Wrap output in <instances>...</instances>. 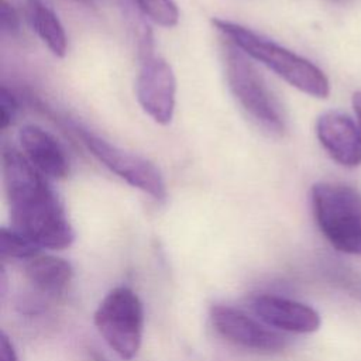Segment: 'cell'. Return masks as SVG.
Here are the masks:
<instances>
[{"mask_svg":"<svg viewBox=\"0 0 361 361\" xmlns=\"http://www.w3.org/2000/svg\"><path fill=\"white\" fill-rule=\"evenodd\" d=\"M78 133L90 154L109 171L157 200H164L166 197L164 176L151 161L128 152L92 131L80 128Z\"/></svg>","mask_w":361,"mask_h":361,"instance_id":"6","label":"cell"},{"mask_svg":"<svg viewBox=\"0 0 361 361\" xmlns=\"http://www.w3.org/2000/svg\"><path fill=\"white\" fill-rule=\"evenodd\" d=\"M251 309L262 323L275 330L307 334L320 327V316L312 306L278 295H257L251 300Z\"/></svg>","mask_w":361,"mask_h":361,"instance_id":"10","label":"cell"},{"mask_svg":"<svg viewBox=\"0 0 361 361\" xmlns=\"http://www.w3.org/2000/svg\"><path fill=\"white\" fill-rule=\"evenodd\" d=\"M316 135L326 152L340 165H361V128L344 111L327 110L316 120Z\"/></svg>","mask_w":361,"mask_h":361,"instance_id":"9","label":"cell"},{"mask_svg":"<svg viewBox=\"0 0 361 361\" xmlns=\"http://www.w3.org/2000/svg\"><path fill=\"white\" fill-rule=\"evenodd\" d=\"M92 361H104V360H103V357H100L99 354L93 353V354H92Z\"/></svg>","mask_w":361,"mask_h":361,"instance_id":"20","label":"cell"},{"mask_svg":"<svg viewBox=\"0 0 361 361\" xmlns=\"http://www.w3.org/2000/svg\"><path fill=\"white\" fill-rule=\"evenodd\" d=\"M25 10L32 30L48 47V49L58 58L65 56L68 49V38L63 25L54 10L42 0H25Z\"/></svg>","mask_w":361,"mask_h":361,"instance_id":"13","label":"cell"},{"mask_svg":"<svg viewBox=\"0 0 361 361\" xmlns=\"http://www.w3.org/2000/svg\"><path fill=\"white\" fill-rule=\"evenodd\" d=\"M17 110H18V103L14 94L6 86H1V92H0V128L1 130H6L14 123Z\"/></svg>","mask_w":361,"mask_h":361,"instance_id":"16","label":"cell"},{"mask_svg":"<svg viewBox=\"0 0 361 361\" xmlns=\"http://www.w3.org/2000/svg\"><path fill=\"white\" fill-rule=\"evenodd\" d=\"M75 1H79V3H83V4H92L93 0H75Z\"/></svg>","mask_w":361,"mask_h":361,"instance_id":"21","label":"cell"},{"mask_svg":"<svg viewBox=\"0 0 361 361\" xmlns=\"http://www.w3.org/2000/svg\"><path fill=\"white\" fill-rule=\"evenodd\" d=\"M0 25L4 32L16 34L20 28V18L11 3L0 0Z\"/></svg>","mask_w":361,"mask_h":361,"instance_id":"17","label":"cell"},{"mask_svg":"<svg viewBox=\"0 0 361 361\" xmlns=\"http://www.w3.org/2000/svg\"><path fill=\"white\" fill-rule=\"evenodd\" d=\"M213 25L247 56L265 65L290 86L312 97L324 99L329 96L327 76L309 59L234 21L213 18Z\"/></svg>","mask_w":361,"mask_h":361,"instance_id":"2","label":"cell"},{"mask_svg":"<svg viewBox=\"0 0 361 361\" xmlns=\"http://www.w3.org/2000/svg\"><path fill=\"white\" fill-rule=\"evenodd\" d=\"M21 152L48 179H62L69 175L71 162L61 141L39 126L27 124L18 130Z\"/></svg>","mask_w":361,"mask_h":361,"instance_id":"11","label":"cell"},{"mask_svg":"<svg viewBox=\"0 0 361 361\" xmlns=\"http://www.w3.org/2000/svg\"><path fill=\"white\" fill-rule=\"evenodd\" d=\"M137 7L154 23L171 28L178 24L179 10L173 0H133Z\"/></svg>","mask_w":361,"mask_h":361,"instance_id":"15","label":"cell"},{"mask_svg":"<svg viewBox=\"0 0 361 361\" xmlns=\"http://www.w3.org/2000/svg\"><path fill=\"white\" fill-rule=\"evenodd\" d=\"M210 320L221 337L245 350L275 353L288 344L286 337L278 330L233 306L214 305L210 309Z\"/></svg>","mask_w":361,"mask_h":361,"instance_id":"8","label":"cell"},{"mask_svg":"<svg viewBox=\"0 0 361 361\" xmlns=\"http://www.w3.org/2000/svg\"><path fill=\"white\" fill-rule=\"evenodd\" d=\"M351 103H353V109L355 111V116H357V123L361 128V90L355 92L351 97Z\"/></svg>","mask_w":361,"mask_h":361,"instance_id":"19","label":"cell"},{"mask_svg":"<svg viewBox=\"0 0 361 361\" xmlns=\"http://www.w3.org/2000/svg\"><path fill=\"white\" fill-rule=\"evenodd\" d=\"M1 161L10 227L39 248L69 247L75 231L48 178L14 147L3 148Z\"/></svg>","mask_w":361,"mask_h":361,"instance_id":"1","label":"cell"},{"mask_svg":"<svg viewBox=\"0 0 361 361\" xmlns=\"http://www.w3.org/2000/svg\"><path fill=\"white\" fill-rule=\"evenodd\" d=\"M39 247L11 227L0 230V257L6 259H30L39 254Z\"/></svg>","mask_w":361,"mask_h":361,"instance_id":"14","label":"cell"},{"mask_svg":"<svg viewBox=\"0 0 361 361\" xmlns=\"http://www.w3.org/2000/svg\"><path fill=\"white\" fill-rule=\"evenodd\" d=\"M314 220L337 250L361 255V193L351 186L317 182L310 190Z\"/></svg>","mask_w":361,"mask_h":361,"instance_id":"4","label":"cell"},{"mask_svg":"<svg viewBox=\"0 0 361 361\" xmlns=\"http://www.w3.org/2000/svg\"><path fill=\"white\" fill-rule=\"evenodd\" d=\"M93 322L99 334L120 358L128 361L137 355L142 341L144 307L133 289H111L99 303Z\"/></svg>","mask_w":361,"mask_h":361,"instance_id":"5","label":"cell"},{"mask_svg":"<svg viewBox=\"0 0 361 361\" xmlns=\"http://www.w3.org/2000/svg\"><path fill=\"white\" fill-rule=\"evenodd\" d=\"M0 361H18L14 345L4 331L0 334Z\"/></svg>","mask_w":361,"mask_h":361,"instance_id":"18","label":"cell"},{"mask_svg":"<svg viewBox=\"0 0 361 361\" xmlns=\"http://www.w3.org/2000/svg\"><path fill=\"white\" fill-rule=\"evenodd\" d=\"M24 274L34 289L48 296H58L71 283L73 268L63 258L38 254L27 259Z\"/></svg>","mask_w":361,"mask_h":361,"instance_id":"12","label":"cell"},{"mask_svg":"<svg viewBox=\"0 0 361 361\" xmlns=\"http://www.w3.org/2000/svg\"><path fill=\"white\" fill-rule=\"evenodd\" d=\"M223 62L228 89L247 116L269 135H283L286 124L282 109L251 58L227 41Z\"/></svg>","mask_w":361,"mask_h":361,"instance_id":"3","label":"cell"},{"mask_svg":"<svg viewBox=\"0 0 361 361\" xmlns=\"http://www.w3.org/2000/svg\"><path fill=\"white\" fill-rule=\"evenodd\" d=\"M135 94L142 110L158 124H169L175 111L176 79L171 65L154 52L138 56Z\"/></svg>","mask_w":361,"mask_h":361,"instance_id":"7","label":"cell"}]
</instances>
